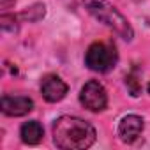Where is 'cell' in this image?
<instances>
[{
	"label": "cell",
	"mask_w": 150,
	"mask_h": 150,
	"mask_svg": "<svg viewBox=\"0 0 150 150\" xmlns=\"http://www.w3.org/2000/svg\"><path fill=\"white\" fill-rule=\"evenodd\" d=\"M53 141L62 150H83L94 145L96 129L78 117H60L53 124Z\"/></svg>",
	"instance_id": "obj_1"
},
{
	"label": "cell",
	"mask_w": 150,
	"mask_h": 150,
	"mask_svg": "<svg viewBox=\"0 0 150 150\" xmlns=\"http://www.w3.org/2000/svg\"><path fill=\"white\" fill-rule=\"evenodd\" d=\"M83 4L87 6L88 13L92 16H96L101 23H104L110 28H113L122 39L131 41L134 37L131 23L108 2V0H83Z\"/></svg>",
	"instance_id": "obj_2"
},
{
	"label": "cell",
	"mask_w": 150,
	"mask_h": 150,
	"mask_svg": "<svg viewBox=\"0 0 150 150\" xmlns=\"http://www.w3.org/2000/svg\"><path fill=\"white\" fill-rule=\"evenodd\" d=\"M118 60V53L115 44L106 42V41H97L94 44H90V48L87 50L85 55V64L88 69L96 71V72H108L117 65Z\"/></svg>",
	"instance_id": "obj_3"
},
{
	"label": "cell",
	"mask_w": 150,
	"mask_h": 150,
	"mask_svg": "<svg viewBox=\"0 0 150 150\" xmlns=\"http://www.w3.org/2000/svg\"><path fill=\"white\" fill-rule=\"evenodd\" d=\"M80 103H81L87 110H90V111H94V113L103 111V110L108 106V94H106V88H104L99 81L90 80L88 83L83 85V88H81V92H80Z\"/></svg>",
	"instance_id": "obj_4"
},
{
	"label": "cell",
	"mask_w": 150,
	"mask_h": 150,
	"mask_svg": "<svg viewBox=\"0 0 150 150\" xmlns=\"http://www.w3.org/2000/svg\"><path fill=\"white\" fill-rule=\"evenodd\" d=\"M41 94L48 103H58L65 97L67 85L57 74H46L41 80Z\"/></svg>",
	"instance_id": "obj_5"
},
{
	"label": "cell",
	"mask_w": 150,
	"mask_h": 150,
	"mask_svg": "<svg viewBox=\"0 0 150 150\" xmlns=\"http://www.w3.org/2000/svg\"><path fill=\"white\" fill-rule=\"evenodd\" d=\"M34 110V101L25 96H4L2 111L9 117H23Z\"/></svg>",
	"instance_id": "obj_6"
},
{
	"label": "cell",
	"mask_w": 150,
	"mask_h": 150,
	"mask_svg": "<svg viewBox=\"0 0 150 150\" xmlns=\"http://www.w3.org/2000/svg\"><path fill=\"white\" fill-rule=\"evenodd\" d=\"M143 118L138 117V115H127L120 120V125H118V136L124 143H132L136 141L141 132H143Z\"/></svg>",
	"instance_id": "obj_7"
},
{
	"label": "cell",
	"mask_w": 150,
	"mask_h": 150,
	"mask_svg": "<svg viewBox=\"0 0 150 150\" xmlns=\"http://www.w3.org/2000/svg\"><path fill=\"white\" fill-rule=\"evenodd\" d=\"M20 136H21L23 143H27V145H37L42 139L44 131H42V125L37 120H30V122H25L21 125Z\"/></svg>",
	"instance_id": "obj_8"
},
{
	"label": "cell",
	"mask_w": 150,
	"mask_h": 150,
	"mask_svg": "<svg viewBox=\"0 0 150 150\" xmlns=\"http://www.w3.org/2000/svg\"><path fill=\"white\" fill-rule=\"evenodd\" d=\"M125 85H127V88H129V92H131L132 97H138V96H139V92H141V83H139V78H138V69H136V67L125 76Z\"/></svg>",
	"instance_id": "obj_9"
},
{
	"label": "cell",
	"mask_w": 150,
	"mask_h": 150,
	"mask_svg": "<svg viewBox=\"0 0 150 150\" xmlns=\"http://www.w3.org/2000/svg\"><path fill=\"white\" fill-rule=\"evenodd\" d=\"M44 14H46V7H44L42 4H35V6H32L28 11H23V13L20 14V18L28 20V21H39L41 18H44Z\"/></svg>",
	"instance_id": "obj_10"
},
{
	"label": "cell",
	"mask_w": 150,
	"mask_h": 150,
	"mask_svg": "<svg viewBox=\"0 0 150 150\" xmlns=\"http://www.w3.org/2000/svg\"><path fill=\"white\" fill-rule=\"evenodd\" d=\"M16 0H0V4H2V7H9L11 4H14Z\"/></svg>",
	"instance_id": "obj_11"
},
{
	"label": "cell",
	"mask_w": 150,
	"mask_h": 150,
	"mask_svg": "<svg viewBox=\"0 0 150 150\" xmlns=\"http://www.w3.org/2000/svg\"><path fill=\"white\" fill-rule=\"evenodd\" d=\"M148 94H150V83H148Z\"/></svg>",
	"instance_id": "obj_12"
}]
</instances>
